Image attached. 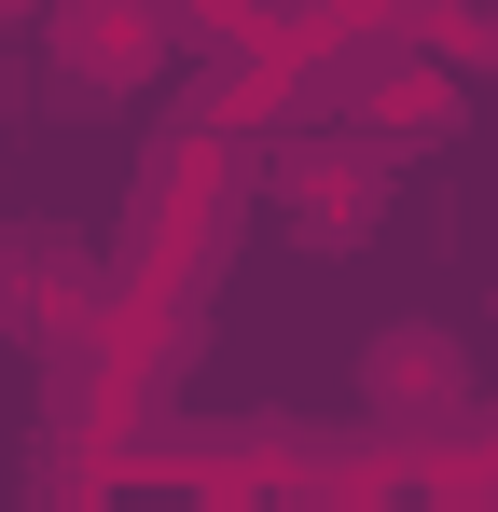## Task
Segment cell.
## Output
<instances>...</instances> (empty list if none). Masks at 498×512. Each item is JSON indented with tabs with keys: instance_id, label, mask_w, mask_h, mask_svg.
I'll return each instance as SVG.
<instances>
[{
	"instance_id": "obj_1",
	"label": "cell",
	"mask_w": 498,
	"mask_h": 512,
	"mask_svg": "<svg viewBox=\"0 0 498 512\" xmlns=\"http://www.w3.org/2000/svg\"><path fill=\"white\" fill-rule=\"evenodd\" d=\"M360 402H374V429H457V416H471V360H457V333H429V319L374 333Z\"/></svg>"
},
{
	"instance_id": "obj_2",
	"label": "cell",
	"mask_w": 498,
	"mask_h": 512,
	"mask_svg": "<svg viewBox=\"0 0 498 512\" xmlns=\"http://www.w3.org/2000/svg\"><path fill=\"white\" fill-rule=\"evenodd\" d=\"M388 180H402V153L360 125V139H305L291 167H277V194L319 222V236H374V208H388Z\"/></svg>"
},
{
	"instance_id": "obj_3",
	"label": "cell",
	"mask_w": 498,
	"mask_h": 512,
	"mask_svg": "<svg viewBox=\"0 0 498 512\" xmlns=\"http://www.w3.org/2000/svg\"><path fill=\"white\" fill-rule=\"evenodd\" d=\"M56 70L70 84H153L166 70V14L153 0H70L56 14Z\"/></svg>"
},
{
	"instance_id": "obj_4",
	"label": "cell",
	"mask_w": 498,
	"mask_h": 512,
	"mask_svg": "<svg viewBox=\"0 0 498 512\" xmlns=\"http://www.w3.org/2000/svg\"><path fill=\"white\" fill-rule=\"evenodd\" d=\"M0 319H14V333H83V319H97V277H83L56 236H0Z\"/></svg>"
}]
</instances>
